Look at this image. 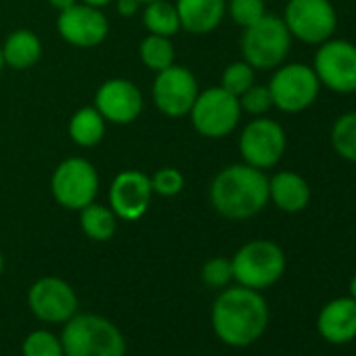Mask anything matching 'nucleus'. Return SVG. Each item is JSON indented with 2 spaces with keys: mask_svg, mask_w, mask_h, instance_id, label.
<instances>
[{
  "mask_svg": "<svg viewBox=\"0 0 356 356\" xmlns=\"http://www.w3.org/2000/svg\"><path fill=\"white\" fill-rule=\"evenodd\" d=\"M28 306L42 323L63 325L78 312V296L67 281L59 277H40L28 291Z\"/></svg>",
  "mask_w": 356,
  "mask_h": 356,
  "instance_id": "ddd939ff",
  "label": "nucleus"
},
{
  "mask_svg": "<svg viewBox=\"0 0 356 356\" xmlns=\"http://www.w3.org/2000/svg\"><path fill=\"white\" fill-rule=\"evenodd\" d=\"M151 95L159 113H163L165 118L178 120V118L189 115L200 95V84H197L195 74L189 67L174 63L155 74Z\"/></svg>",
  "mask_w": 356,
  "mask_h": 356,
  "instance_id": "f8f14e48",
  "label": "nucleus"
},
{
  "mask_svg": "<svg viewBox=\"0 0 356 356\" xmlns=\"http://www.w3.org/2000/svg\"><path fill=\"white\" fill-rule=\"evenodd\" d=\"M151 176L143 170H122L109 185V208L124 222L140 220L151 206Z\"/></svg>",
  "mask_w": 356,
  "mask_h": 356,
  "instance_id": "4468645a",
  "label": "nucleus"
},
{
  "mask_svg": "<svg viewBox=\"0 0 356 356\" xmlns=\"http://www.w3.org/2000/svg\"><path fill=\"white\" fill-rule=\"evenodd\" d=\"M22 356H65L61 337L49 329H36L26 335Z\"/></svg>",
  "mask_w": 356,
  "mask_h": 356,
  "instance_id": "a878e982",
  "label": "nucleus"
},
{
  "mask_svg": "<svg viewBox=\"0 0 356 356\" xmlns=\"http://www.w3.org/2000/svg\"><path fill=\"white\" fill-rule=\"evenodd\" d=\"M291 34L285 22L277 15L266 13L254 26L243 30L241 36V53L243 61H248L254 70H277L287 61L291 51Z\"/></svg>",
  "mask_w": 356,
  "mask_h": 356,
  "instance_id": "39448f33",
  "label": "nucleus"
},
{
  "mask_svg": "<svg viewBox=\"0 0 356 356\" xmlns=\"http://www.w3.org/2000/svg\"><path fill=\"white\" fill-rule=\"evenodd\" d=\"M47 3L53 7V9H57L59 13L61 11H65V9H70V7H74L78 0H47Z\"/></svg>",
  "mask_w": 356,
  "mask_h": 356,
  "instance_id": "473e14b6",
  "label": "nucleus"
},
{
  "mask_svg": "<svg viewBox=\"0 0 356 356\" xmlns=\"http://www.w3.org/2000/svg\"><path fill=\"white\" fill-rule=\"evenodd\" d=\"M268 316L264 296L243 285L225 287L212 304V329L231 348H248L258 341L268 327Z\"/></svg>",
  "mask_w": 356,
  "mask_h": 356,
  "instance_id": "f257e3e1",
  "label": "nucleus"
},
{
  "mask_svg": "<svg viewBox=\"0 0 356 356\" xmlns=\"http://www.w3.org/2000/svg\"><path fill=\"white\" fill-rule=\"evenodd\" d=\"M84 5H90V7H97V9H105L109 5H113V0H80Z\"/></svg>",
  "mask_w": 356,
  "mask_h": 356,
  "instance_id": "72a5a7b5",
  "label": "nucleus"
},
{
  "mask_svg": "<svg viewBox=\"0 0 356 356\" xmlns=\"http://www.w3.org/2000/svg\"><path fill=\"white\" fill-rule=\"evenodd\" d=\"M312 189L308 181L293 170H279L268 178V202L285 214H300L308 208Z\"/></svg>",
  "mask_w": 356,
  "mask_h": 356,
  "instance_id": "a211bd4d",
  "label": "nucleus"
},
{
  "mask_svg": "<svg viewBox=\"0 0 356 356\" xmlns=\"http://www.w3.org/2000/svg\"><path fill=\"white\" fill-rule=\"evenodd\" d=\"M65 356H126V339L109 318L86 312L63 323Z\"/></svg>",
  "mask_w": 356,
  "mask_h": 356,
  "instance_id": "7ed1b4c3",
  "label": "nucleus"
},
{
  "mask_svg": "<svg viewBox=\"0 0 356 356\" xmlns=\"http://www.w3.org/2000/svg\"><path fill=\"white\" fill-rule=\"evenodd\" d=\"M118 216L109 206L103 204H88L80 210V229L90 241H109L118 231Z\"/></svg>",
  "mask_w": 356,
  "mask_h": 356,
  "instance_id": "4be33fe9",
  "label": "nucleus"
},
{
  "mask_svg": "<svg viewBox=\"0 0 356 356\" xmlns=\"http://www.w3.org/2000/svg\"><path fill=\"white\" fill-rule=\"evenodd\" d=\"M202 279L208 287L214 289H225L233 281V264L231 258L225 256H214L202 266Z\"/></svg>",
  "mask_w": 356,
  "mask_h": 356,
  "instance_id": "7c9ffc66",
  "label": "nucleus"
},
{
  "mask_svg": "<svg viewBox=\"0 0 356 356\" xmlns=\"http://www.w3.org/2000/svg\"><path fill=\"white\" fill-rule=\"evenodd\" d=\"M105 130H107V122L105 118L97 111V107H80L67 126L70 138L82 147V149H90L97 147L103 138H105Z\"/></svg>",
  "mask_w": 356,
  "mask_h": 356,
  "instance_id": "412c9836",
  "label": "nucleus"
},
{
  "mask_svg": "<svg viewBox=\"0 0 356 356\" xmlns=\"http://www.w3.org/2000/svg\"><path fill=\"white\" fill-rule=\"evenodd\" d=\"M5 67H7V65H5V57H3V44H0V74H3Z\"/></svg>",
  "mask_w": 356,
  "mask_h": 356,
  "instance_id": "e433bc0d",
  "label": "nucleus"
},
{
  "mask_svg": "<svg viewBox=\"0 0 356 356\" xmlns=\"http://www.w3.org/2000/svg\"><path fill=\"white\" fill-rule=\"evenodd\" d=\"M287 149L285 128L266 115L250 120L239 134V153L243 163L258 170L275 168Z\"/></svg>",
  "mask_w": 356,
  "mask_h": 356,
  "instance_id": "9d476101",
  "label": "nucleus"
},
{
  "mask_svg": "<svg viewBox=\"0 0 356 356\" xmlns=\"http://www.w3.org/2000/svg\"><path fill=\"white\" fill-rule=\"evenodd\" d=\"M227 13L239 28H250L266 15L264 0H227Z\"/></svg>",
  "mask_w": 356,
  "mask_h": 356,
  "instance_id": "cd10ccee",
  "label": "nucleus"
},
{
  "mask_svg": "<svg viewBox=\"0 0 356 356\" xmlns=\"http://www.w3.org/2000/svg\"><path fill=\"white\" fill-rule=\"evenodd\" d=\"M51 193L55 202L72 212H80L97 200L99 172L86 157L63 159L51 176Z\"/></svg>",
  "mask_w": 356,
  "mask_h": 356,
  "instance_id": "6e6552de",
  "label": "nucleus"
},
{
  "mask_svg": "<svg viewBox=\"0 0 356 356\" xmlns=\"http://www.w3.org/2000/svg\"><path fill=\"white\" fill-rule=\"evenodd\" d=\"M5 65L13 70H30L42 57V42L32 30H15L7 36L3 44Z\"/></svg>",
  "mask_w": 356,
  "mask_h": 356,
  "instance_id": "aec40b11",
  "label": "nucleus"
},
{
  "mask_svg": "<svg viewBox=\"0 0 356 356\" xmlns=\"http://www.w3.org/2000/svg\"><path fill=\"white\" fill-rule=\"evenodd\" d=\"M348 289H350V298H352V300H356V275L350 279V285H348Z\"/></svg>",
  "mask_w": 356,
  "mask_h": 356,
  "instance_id": "f704fd0d",
  "label": "nucleus"
},
{
  "mask_svg": "<svg viewBox=\"0 0 356 356\" xmlns=\"http://www.w3.org/2000/svg\"><path fill=\"white\" fill-rule=\"evenodd\" d=\"M3 273H5V256L3 250H0V279H3Z\"/></svg>",
  "mask_w": 356,
  "mask_h": 356,
  "instance_id": "c9c22d12",
  "label": "nucleus"
},
{
  "mask_svg": "<svg viewBox=\"0 0 356 356\" xmlns=\"http://www.w3.org/2000/svg\"><path fill=\"white\" fill-rule=\"evenodd\" d=\"M174 7L181 30L193 36L214 32L227 15V0H176Z\"/></svg>",
  "mask_w": 356,
  "mask_h": 356,
  "instance_id": "6ab92c4d",
  "label": "nucleus"
},
{
  "mask_svg": "<svg viewBox=\"0 0 356 356\" xmlns=\"http://www.w3.org/2000/svg\"><path fill=\"white\" fill-rule=\"evenodd\" d=\"M59 36L76 49H95L109 36V19L103 9L76 3L74 7L59 13L57 19Z\"/></svg>",
  "mask_w": 356,
  "mask_h": 356,
  "instance_id": "2eb2a0df",
  "label": "nucleus"
},
{
  "mask_svg": "<svg viewBox=\"0 0 356 356\" xmlns=\"http://www.w3.org/2000/svg\"><path fill=\"white\" fill-rule=\"evenodd\" d=\"M239 105L241 111L252 115V118H260L266 115L273 109V99H270V90L264 84H252L241 97H239Z\"/></svg>",
  "mask_w": 356,
  "mask_h": 356,
  "instance_id": "c756f323",
  "label": "nucleus"
},
{
  "mask_svg": "<svg viewBox=\"0 0 356 356\" xmlns=\"http://www.w3.org/2000/svg\"><path fill=\"white\" fill-rule=\"evenodd\" d=\"M138 55H140L143 65L155 74L174 65V59H176L172 40L165 36H155V34H149L143 38L138 47Z\"/></svg>",
  "mask_w": 356,
  "mask_h": 356,
  "instance_id": "393cba45",
  "label": "nucleus"
},
{
  "mask_svg": "<svg viewBox=\"0 0 356 356\" xmlns=\"http://www.w3.org/2000/svg\"><path fill=\"white\" fill-rule=\"evenodd\" d=\"M266 86L270 90L273 107L283 113H302L310 109L323 88L312 65L300 61L279 65Z\"/></svg>",
  "mask_w": 356,
  "mask_h": 356,
  "instance_id": "423d86ee",
  "label": "nucleus"
},
{
  "mask_svg": "<svg viewBox=\"0 0 356 356\" xmlns=\"http://www.w3.org/2000/svg\"><path fill=\"white\" fill-rule=\"evenodd\" d=\"M316 329L329 343L352 341L356 337V300L343 296L327 302L316 316Z\"/></svg>",
  "mask_w": 356,
  "mask_h": 356,
  "instance_id": "f3484780",
  "label": "nucleus"
},
{
  "mask_svg": "<svg viewBox=\"0 0 356 356\" xmlns=\"http://www.w3.org/2000/svg\"><path fill=\"white\" fill-rule=\"evenodd\" d=\"M140 5H149V3H155V0H138Z\"/></svg>",
  "mask_w": 356,
  "mask_h": 356,
  "instance_id": "4c0bfd02",
  "label": "nucleus"
},
{
  "mask_svg": "<svg viewBox=\"0 0 356 356\" xmlns=\"http://www.w3.org/2000/svg\"><path fill=\"white\" fill-rule=\"evenodd\" d=\"M113 3H115L118 15H122V17H126V19L134 17V15L138 13V9H140V3H138V0H113Z\"/></svg>",
  "mask_w": 356,
  "mask_h": 356,
  "instance_id": "2f4dec72",
  "label": "nucleus"
},
{
  "mask_svg": "<svg viewBox=\"0 0 356 356\" xmlns=\"http://www.w3.org/2000/svg\"><path fill=\"white\" fill-rule=\"evenodd\" d=\"M256 84V70L248 63V61H233L225 67L222 72V80H220V86L235 95L237 99L252 86Z\"/></svg>",
  "mask_w": 356,
  "mask_h": 356,
  "instance_id": "bb28decb",
  "label": "nucleus"
},
{
  "mask_svg": "<svg viewBox=\"0 0 356 356\" xmlns=\"http://www.w3.org/2000/svg\"><path fill=\"white\" fill-rule=\"evenodd\" d=\"M95 107L107 124L128 126L140 118L145 101L134 82L126 78H111L97 88Z\"/></svg>",
  "mask_w": 356,
  "mask_h": 356,
  "instance_id": "dca6fc26",
  "label": "nucleus"
},
{
  "mask_svg": "<svg viewBox=\"0 0 356 356\" xmlns=\"http://www.w3.org/2000/svg\"><path fill=\"white\" fill-rule=\"evenodd\" d=\"M329 140L341 159L356 163V111H346L335 118Z\"/></svg>",
  "mask_w": 356,
  "mask_h": 356,
  "instance_id": "b1692460",
  "label": "nucleus"
},
{
  "mask_svg": "<svg viewBox=\"0 0 356 356\" xmlns=\"http://www.w3.org/2000/svg\"><path fill=\"white\" fill-rule=\"evenodd\" d=\"M231 264L233 281H237V285L262 291L281 281L287 268V258L279 243L270 239H254L235 252Z\"/></svg>",
  "mask_w": 356,
  "mask_h": 356,
  "instance_id": "20e7f679",
  "label": "nucleus"
},
{
  "mask_svg": "<svg viewBox=\"0 0 356 356\" xmlns=\"http://www.w3.org/2000/svg\"><path fill=\"white\" fill-rule=\"evenodd\" d=\"M312 70L321 86L335 95L356 92V44L341 38H329L318 44Z\"/></svg>",
  "mask_w": 356,
  "mask_h": 356,
  "instance_id": "9b49d317",
  "label": "nucleus"
},
{
  "mask_svg": "<svg viewBox=\"0 0 356 356\" xmlns=\"http://www.w3.org/2000/svg\"><path fill=\"white\" fill-rule=\"evenodd\" d=\"M210 204L227 220H250L268 206V176L243 161L231 163L214 176Z\"/></svg>",
  "mask_w": 356,
  "mask_h": 356,
  "instance_id": "f03ea898",
  "label": "nucleus"
},
{
  "mask_svg": "<svg viewBox=\"0 0 356 356\" xmlns=\"http://www.w3.org/2000/svg\"><path fill=\"white\" fill-rule=\"evenodd\" d=\"M151 189L159 197H176L185 189V174L178 168H159L151 176Z\"/></svg>",
  "mask_w": 356,
  "mask_h": 356,
  "instance_id": "c85d7f7f",
  "label": "nucleus"
},
{
  "mask_svg": "<svg viewBox=\"0 0 356 356\" xmlns=\"http://www.w3.org/2000/svg\"><path fill=\"white\" fill-rule=\"evenodd\" d=\"M143 26L149 34L172 38L181 32V19H178L176 7L168 0H155L143 9Z\"/></svg>",
  "mask_w": 356,
  "mask_h": 356,
  "instance_id": "5701e85b",
  "label": "nucleus"
},
{
  "mask_svg": "<svg viewBox=\"0 0 356 356\" xmlns=\"http://www.w3.org/2000/svg\"><path fill=\"white\" fill-rule=\"evenodd\" d=\"M241 105L239 99L231 92H227L222 86H210L206 90H200L189 118L197 134L206 138H225L241 122Z\"/></svg>",
  "mask_w": 356,
  "mask_h": 356,
  "instance_id": "0eeeda50",
  "label": "nucleus"
},
{
  "mask_svg": "<svg viewBox=\"0 0 356 356\" xmlns=\"http://www.w3.org/2000/svg\"><path fill=\"white\" fill-rule=\"evenodd\" d=\"M293 40L318 47L333 38L337 11L331 0H287L281 17Z\"/></svg>",
  "mask_w": 356,
  "mask_h": 356,
  "instance_id": "1a4fd4ad",
  "label": "nucleus"
}]
</instances>
